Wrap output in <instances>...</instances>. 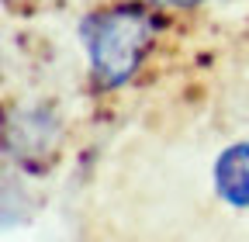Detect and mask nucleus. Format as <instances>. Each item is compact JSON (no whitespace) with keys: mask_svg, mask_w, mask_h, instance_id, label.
<instances>
[{"mask_svg":"<svg viewBox=\"0 0 249 242\" xmlns=\"http://www.w3.org/2000/svg\"><path fill=\"white\" fill-rule=\"evenodd\" d=\"M160 7H187V4H201V0H152Z\"/></svg>","mask_w":249,"mask_h":242,"instance_id":"obj_3","label":"nucleus"},{"mask_svg":"<svg viewBox=\"0 0 249 242\" xmlns=\"http://www.w3.org/2000/svg\"><path fill=\"white\" fill-rule=\"evenodd\" d=\"M214 187L229 204L249 207V142L225 149L214 163Z\"/></svg>","mask_w":249,"mask_h":242,"instance_id":"obj_2","label":"nucleus"},{"mask_svg":"<svg viewBox=\"0 0 249 242\" xmlns=\"http://www.w3.org/2000/svg\"><path fill=\"white\" fill-rule=\"evenodd\" d=\"M152 38H156V17L135 4L90 14L83 21V45L90 52L93 80L101 86H121L139 69Z\"/></svg>","mask_w":249,"mask_h":242,"instance_id":"obj_1","label":"nucleus"}]
</instances>
